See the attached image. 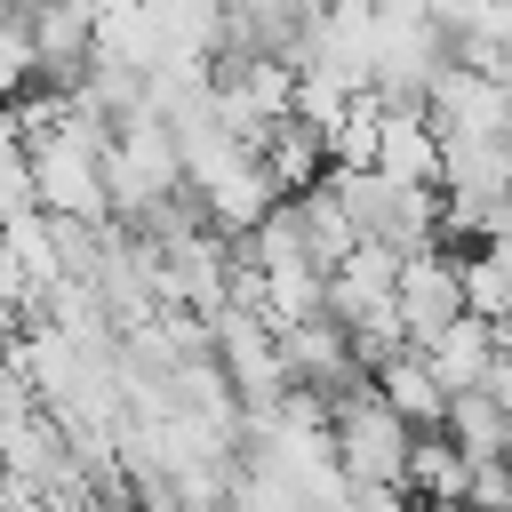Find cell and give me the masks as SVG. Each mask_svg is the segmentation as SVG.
<instances>
[{"mask_svg": "<svg viewBox=\"0 0 512 512\" xmlns=\"http://www.w3.org/2000/svg\"><path fill=\"white\" fill-rule=\"evenodd\" d=\"M408 440H416V424H400V416L376 400V384H360V392H344V400L328 408V464H336L352 488H400Z\"/></svg>", "mask_w": 512, "mask_h": 512, "instance_id": "cell-1", "label": "cell"}, {"mask_svg": "<svg viewBox=\"0 0 512 512\" xmlns=\"http://www.w3.org/2000/svg\"><path fill=\"white\" fill-rule=\"evenodd\" d=\"M392 312H400V336H408V344H432V336L464 312V264H456L448 240L400 256V272H392Z\"/></svg>", "mask_w": 512, "mask_h": 512, "instance_id": "cell-2", "label": "cell"}, {"mask_svg": "<svg viewBox=\"0 0 512 512\" xmlns=\"http://www.w3.org/2000/svg\"><path fill=\"white\" fill-rule=\"evenodd\" d=\"M368 168L392 176V184L440 192V136H432V120H424L416 104H384V112H376V152H368Z\"/></svg>", "mask_w": 512, "mask_h": 512, "instance_id": "cell-3", "label": "cell"}, {"mask_svg": "<svg viewBox=\"0 0 512 512\" xmlns=\"http://www.w3.org/2000/svg\"><path fill=\"white\" fill-rule=\"evenodd\" d=\"M368 384H376V400L400 416V424H416V432H440V408H448V384L424 368V352L416 344H400V352H384L376 368H368Z\"/></svg>", "mask_w": 512, "mask_h": 512, "instance_id": "cell-4", "label": "cell"}, {"mask_svg": "<svg viewBox=\"0 0 512 512\" xmlns=\"http://www.w3.org/2000/svg\"><path fill=\"white\" fill-rule=\"evenodd\" d=\"M416 352H424V368H432L448 392H472V384L496 368V328H488L480 312H456V320H448L432 344H416Z\"/></svg>", "mask_w": 512, "mask_h": 512, "instance_id": "cell-5", "label": "cell"}, {"mask_svg": "<svg viewBox=\"0 0 512 512\" xmlns=\"http://www.w3.org/2000/svg\"><path fill=\"white\" fill-rule=\"evenodd\" d=\"M464 480H472V456L448 432H416L408 440V464H400L408 504H464Z\"/></svg>", "mask_w": 512, "mask_h": 512, "instance_id": "cell-6", "label": "cell"}, {"mask_svg": "<svg viewBox=\"0 0 512 512\" xmlns=\"http://www.w3.org/2000/svg\"><path fill=\"white\" fill-rule=\"evenodd\" d=\"M440 432L480 464V456H512V408L496 400V392H448V408H440Z\"/></svg>", "mask_w": 512, "mask_h": 512, "instance_id": "cell-7", "label": "cell"}, {"mask_svg": "<svg viewBox=\"0 0 512 512\" xmlns=\"http://www.w3.org/2000/svg\"><path fill=\"white\" fill-rule=\"evenodd\" d=\"M456 264H464V312L512 320V240H472L456 248Z\"/></svg>", "mask_w": 512, "mask_h": 512, "instance_id": "cell-8", "label": "cell"}, {"mask_svg": "<svg viewBox=\"0 0 512 512\" xmlns=\"http://www.w3.org/2000/svg\"><path fill=\"white\" fill-rule=\"evenodd\" d=\"M488 328H496V368L512 376V320H488Z\"/></svg>", "mask_w": 512, "mask_h": 512, "instance_id": "cell-9", "label": "cell"}]
</instances>
